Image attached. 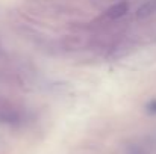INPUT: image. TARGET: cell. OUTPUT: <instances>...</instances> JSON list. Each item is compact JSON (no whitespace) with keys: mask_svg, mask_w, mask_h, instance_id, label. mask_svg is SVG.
Returning <instances> with one entry per match:
<instances>
[{"mask_svg":"<svg viewBox=\"0 0 156 154\" xmlns=\"http://www.w3.org/2000/svg\"><path fill=\"white\" fill-rule=\"evenodd\" d=\"M127 12H129V3L126 0H123V2H118V3L112 5L106 11V17L111 18V20H118V18L124 17Z\"/></svg>","mask_w":156,"mask_h":154,"instance_id":"obj_1","label":"cell"},{"mask_svg":"<svg viewBox=\"0 0 156 154\" xmlns=\"http://www.w3.org/2000/svg\"><path fill=\"white\" fill-rule=\"evenodd\" d=\"M156 14V0H147L144 5H141L136 11V17L140 20H146Z\"/></svg>","mask_w":156,"mask_h":154,"instance_id":"obj_2","label":"cell"},{"mask_svg":"<svg viewBox=\"0 0 156 154\" xmlns=\"http://www.w3.org/2000/svg\"><path fill=\"white\" fill-rule=\"evenodd\" d=\"M147 112L149 113H156V98L149 101V104H147Z\"/></svg>","mask_w":156,"mask_h":154,"instance_id":"obj_3","label":"cell"}]
</instances>
